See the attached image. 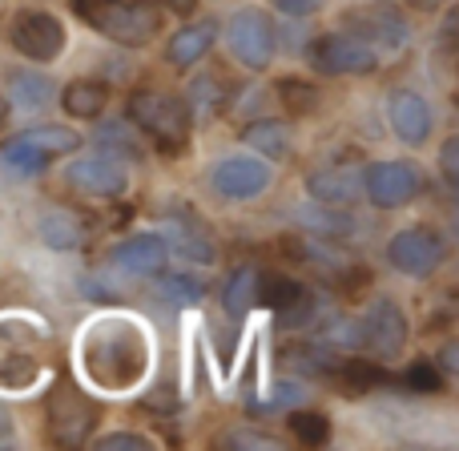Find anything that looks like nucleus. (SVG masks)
Masks as SVG:
<instances>
[{"mask_svg":"<svg viewBox=\"0 0 459 451\" xmlns=\"http://www.w3.org/2000/svg\"><path fill=\"white\" fill-rule=\"evenodd\" d=\"M81 351H85L89 379H97L101 387H129V383L142 379L145 363H150L145 334L126 323H97L85 334Z\"/></svg>","mask_w":459,"mask_h":451,"instance_id":"nucleus-1","label":"nucleus"},{"mask_svg":"<svg viewBox=\"0 0 459 451\" xmlns=\"http://www.w3.org/2000/svg\"><path fill=\"white\" fill-rule=\"evenodd\" d=\"M73 13L105 40L126 48L150 45L161 29V8L153 0H73Z\"/></svg>","mask_w":459,"mask_h":451,"instance_id":"nucleus-2","label":"nucleus"},{"mask_svg":"<svg viewBox=\"0 0 459 451\" xmlns=\"http://www.w3.org/2000/svg\"><path fill=\"white\" fill-rule=\"evenodd\" d=\"M129 121H134V129H142L166 158H174V153H182L186 142H190L194 113H190V105H186V97H178V93L137 89V93L129 97Z\"/></svg>","mask_w":459,"mask_h":451,"instance_id":"nucleus-3","label":"nucleus"},{"mask_svg":"<svg viewBox=\"0 0 459 451\" xmlns=\"http://www.w3.org/2000/svg\"><path fill=\"white\" fill-rule=\"evenodd\" d=\"M45 415H48V439L61 447H77L93 436L101 407L77 387V383L61 379L45 399Z\"/></svg>","mask_w":459,"mask_h":451,"instance_id":"nucleus-4","label":"nucleus"},{"mask_svg":"<svg viewBox=\"0 0 459 451\" xmlns=\"http://www.w3.org/2000/svg\"><path fill=\"white\" fill-rule=\"evenodd\" d=\"M81 145V134L69 126H37V129H24V134L8 137L0 145V158L8 161L13 169L21 174H40L53 158H65Z\"/></svg>","mask_w":459,"mask_h":451,"instance_id":"nucleus-5","label":"nucleus"},{"mask_svg":"<svg viewBox=\"0 0 459 451\" xmlns=\"http://www.w3.org/2000/svg\"><path fill=\"white\" fill-rule=\"evenodd\" d=\"M4 37H8V45H13L21 56L45 65V61H56V56H61L65 24L56 21L53 13H45V8H21V13L8 16Z\"/></svg>","mask_w":459,"mask_h":451,"instance_id":"nucleus-6","label":"nucleus"},{"mask_svg":"<svg viewBox=\"0 0 459 451\" xmlns=\"http://www.w3.org/2000/svg\"><path fill=\"white\" fill-rule=\"evenodd\" d=\"M307 61L326 77H363L379 69V53L355 32H326L307 48Z\"/></svg>","mask_w":459,"mask_h":451,"instance_id":"nucleus-7","label":"nucleus"},{"mask_svg":"<svg viewBox=\"0 0 459 451\" xmlns=\"http://www.w3.org/2000/svg\"><path fill=\"white\" fill-rule=\"evenodd\" d=\"M428 190V178L411 161H375L363 174V194L379 210H403Z\"/></svg>","mask_w":459,"mask_h":451,"instance_id":"nucleus-8","label":"nucleus"},{"mask_svg":"<svg viewBox=\"0 0 459 451\" xmlns=\"http://www.w3.org/2000/svg\"><path fill=\"white\" fill-rule=\"evenodd\" d=\"M407 339H411V326H407L403 307L395 299H375L359 323V343H363L367 359L387 363L407 347Z\"/></svg>","mask_w":459,"mask_h":451,"instance_id":"nucleus-9","label":"nucleus"},{"mask_svg":"<svg viewBox=\"0 0 459 451\" xmlns=\"http://www.w3.org/2000/svg\"><path fill=\"white\" fill-rule=\"evenodd\" d=\"M226 40H230V56L246 69H266L274 61V21L262 8H238L226 24Z\"/></svg>","mask_w":459,"mask_h":451,"instance_id":"nucleus-10","label":"nucleus"},{"mask_svg":"<svg viewBox=\"0 0 459 451\" xmlns=\"http://www.w3.org/2000/svg\"><path fill=\"white\" fill-rule=\"evenodd\" d=\"M444 258H447V242L428 226L399 230V234L387 242V262L399 270V274L428 278L444 266Z\"/></svg>","mask_w":459,"mask_h":451,"instance_id":"nucleus-11","label":"nucleus"},{"mask_svg":"<svg viewBox=\"0 0 459 451\" xmlns=\"http://www.w3.org/2000/svg\"><path fill=\"white\" fill-rule=\"evenodd\" d=\"M342 24H347L355 37H363L367 45L383 56H395L407 48V40H411V29H407V21L395 13L391 4H367V8H351L347 16H342Z\"/></svg>","mask_w":459,"mask_h":451,"instance_id":"nucleus-12","label":"nucleus"},{"mask_svg":"<svg viewBox=\"0 0 459 451\" xmlns=\"http://www.w3.org/2000/svg\"><path fill=\"white\" fill-rule=\"evenodd\" d=\"M65 182H69L77 194H85V198L113 202L129 190V169L121 166L113 153H93V158L73 161V166L65 169Z\"/></svg>","mask_w":459,"mask_h":451,"instance_id":"nucleus-13","label":"nucleus"},{"mask_svg":"<svg viewBox=\"0 0 459 451\" xmlns=\"http://www.w3.org/2000/svg\"><path fill=\"white\" fill-rule=\"evenodd\" d=\"M210 186L226 202H250L270 186V166L258 158H222L210 174Z\"/></svg>","mask_w":459,"mask_h":451,"instance_id":"nucleus-14","label":"nucleus"},{"mask_svg":"<svg viewBox=\"0 0 459 451\" xmlns=\"http://www.w3.org/2000/svg\"><path fill=\"white\" fill-rule=\"evenodd\" d=\"M109 262L134 278H158L169 262V246L161 234H129L109 250Z\"/></svg>","mask_w":459,"mask_h":451,"instance_id":"nucleus-15","label":"nucleus"},{"mask_svg":"<svg viewBox=\"0 0 459 451\" xmlns=\"http://www.w3.org/2000/svg\"><path fill=\"white\" fill-rule=\"evenodd\" d=\"M307 190L323 206H347L363 194V169L355 161H326V166L310 169Z\"/></svg>","mask_w":459,"mask_h":451,"instance_id":"nucleus-16","label":"nucleus"},{"mask_svg":"<svg viewBox=\"0 0 459 451\" xmlns=\"http://www.w3.org/2000/svg\"><path fill=\"white\" fill-rule=\"evenodd\" d=\"M387 121L399 142H407V145H423L431 137V105L420 93H411V89H395L391 93Z\"/></svg>","mask_w":459,"mask_h":451,"instance_id":"nucleus-17","label":"nucleus"},{"mask_svg":"<svg viewBox=\"0 0 459 451\" xmlns=\"http://www.w3.org/2000/svg\"><path fill=\"white\" fill-rule=\"evenodd\" d=\"M161 242L174 254H182V258L198 262V266H214L218 262V242L210 238V230L202 222H194V218H169Z\"/></svg>","mask_w":459,"mask_h":451,"instance_id":"nucleus-18","label":"nucleus"},{"mask_svg":"<svg viewBox=\"0 0 459 451\" xmlns=\"http://www.w3.org/2000/svg\"><path fill=\"white\" fill-rule=\"evenodd\" d=\"M214 37H218V24H214V21L186 24V29H178L174 37H169L166 61L174 65V69H190V65H198L202 56L214 48Z\"/></svg>","mask_w":459,"mask_h":451,"instance_id":"nucleus-19","label":"nucleus"},{"mask_svg":"<svg viewBox=\"0 0 459 451\" xmlns=\"http://www.w3.org/2000/svg\"><path fill=\"white\" fill-rule=\"evenodd\" d=\"M258 302H266L274 315H299L302 307H307V286L299 282V278H290V274H278V270H266L262 274L258 270Z\"/></svg>","mask_w":459,"mask_h":451,"instance_id":"nucleus-20","label":"nucleus"},{"mask_svg":"<svg viewBox=\"0 0 459 451\" xmlns=\"http://www.w3.org/2000/svg\"><path fill=\"white\" fill-rule=\"evenodd\" d=\"M37 230H40V242L53 246V250H77V246L85 242V234H89L85 218L73 214V210H65V206L45 210V214H40V222H37Z\"/></svg>","mask_w":459,"mask_h":451,"instance_id":"nucleus-21","label":"nucleus"},{"mask_svg":"<svg viewBox=\"0 0 459 451\" xmlns=\"http://www.w3.org/2000/svg\"><path fill=\"white\" fill-rule=\"evenodd\" d=\"M61 105L69 117L93 121V117H101L105 105H109V85H105V81H73V85H65Z\"/></svg>","mask_w":459,"mask_h":451,"instance_id":"nucleus-22","label":"nucleus"},{"mask_svg":"<svg viewBox=\"0 0 459 451\" xmlns=\"http://www.w3.org/2000/svg\"><path fill=\"white\" fill-rule=\"evenodd\" d=\"M254 302H258V266H238L234 274L226 278V286H222V307H226V315L238 323V318L250 315Z\"/></svg>","mask_w":459,"mask_h":451,"instance_id":"nucleus-23","label":"nucleus"},{"mask_svg":"<svg viewBox=\"0 0 459 451\" xmlns=\"http://www.w3.org/2000/svg\"><path fill=\"white\" fill-rule=\"evenodd\" d=\"M242 142L250 145V150H258L262 158H286L290 153V126H282V121H250V126L242 129Z\"/></svg>","mask_w":459,"mask_h":451,"instance_id":"nucleus-24","label":"nucleus"},{"mask_svg":"<svg viewBox=\"0 0 459 451\" xmlns=\"http://www.w3.org/2000/svg\"><path fill=\"white\" fill-rule=\"evenodd\" d=\"M334 379L347 383L351 391H371V387L391 383V375L383 371V363H375V359H339V363H334Z\"/></svg>","mask_w":459,"mask_h":451,"instance_id":"nucleus-25","label":"nucleus"},{"mask_svg":"<svg viewBox=\"0 0 459 451\" xmlns=\"http://www.w3.org/2000/svg\"><path fill=\"white\" fill-rule=\"evenodd\" d=\"M286 423H290V436L299 439V444H307V447H323L326 439H331V420H326L323 412H310V407H294Z\"/></svg>","mask_w":459,"mask_h":451,"instance_id":"nucleus-26","label":"nucleus"},{"mask_svg":"<svg viewBox=\"0 0 459 451\" xmlns=\"http://www.w3.org/2000/svg\"><path fill=\"white\" fill-rule=\"evenodd\" d=\"M190 113H198V117H214L218 109L226 105V85L222 77H214V73H206V77H198L190 85Z\"/></svg>","mask_w":459,"mask_h":451,"instance_id":"nucleus-27","label":"nucleus"},{"mask_svg":"<svg viewBox=\"0 0 459 451\" xmlns=\"http://www.w3.org/2000/svg\"><path fill=\"white\" fill-rule=\"evenodd\" d=\"M8 93H13L24 109H40V105L53 101V85H48L40 73H13V77H8Z\"/></svg>","mask_w":459,"mask_h":451,"instance_id":"nucleus-28","label":"nucleus"},{"mask_svg":"<svg viewBox=\"0 0 459 451\" xmlns=\"http://www.w3.org/2000/svg\"><path fill=\"white\" fill-rule=\"evenodd\" d=\"M278 97H282V105L290 113H310V109H318V89L310 85V81H299V77H282L278 81Z\"/></svg>","mask_w":459,"mask_h":451,"instance_id":"nucleus-29","label":"nucleus"},{"mask_svg":"<svg viewBox=\"0 0 459 451\" xmlns=\"http://www.w3.org/2000/svg\"><path fill=\"white\" fill-rule=\"evenodd\" d=\"M97 145H105V153H126V158H137V134H134V126H126V121H109V126H101L97 129Z\"/></svg>","mask_w":459,"mask_h":451,"instance_id":"nucleus-30","label":"nucleus"},{"mask_svg":"<svg viewBox=\"0 0 459 451\" xmlns=\"http://www.w3.org/2000/svg\"><path fill=\"white\" fill-rule=\"evenodd\" d=\"M161 294H166L169 302H182V307H190V302H202L206 299V282H198L194 274H166L161 270Z\"/></svg>","mask_w":459,"mask_h":451,"instance_id":"nucleus-31","label":"nucleus"},{"mask_svg":"<svg viewBox=\"0 0 459 451\" xmlns=\"http://www.w3.org/2000/svg\"><path fill=\"white\" fill-rule=\"evenodd\" d=\"M403 383L411 391H420V395H436V391H444V375H439L436 363H428V359H420V363H411L403 371Z\"/></svg>","mask_w":459,"mask_h":451,"instance_id":"nucleus-32","label":"nucleus"},{"mask_svg":"<svg viewBox=\"0 0 459 451\" xmlns=\"http://www.w3.org/2000/svg\"><path fill=\"white\" fill-rule=\"evenodd\" d=\"M97 447H109V451H137V447H150V439L137 436V431H109V436L97 439Z\"/></svg>","mask_w":459,"mask_h":451,"instance_id":"nucleus-33","label":"nucleus"},{"mask_svg":"<svg viewBox=\"0 0 459 451\" xmlns=\"http://www.w3.org/2000/svg\"><path fill=\"white\" fill-rule=\"evenodd\" d=\"M439 166H444L447 186H459V137H447L439 150Z\"/></svg>","mask_w":459,"mask_h":451,"instance_id":"nucleus-34","label":"nucleus"},{"mask_svg":"<svg viewBox=\"0 0 459 451\" xmlns=\"http://www.w3.org/2000/svg\"><path fill=\"white\" fill-rule=\"evenodd\" d=\"M270 4H274L278 13H286V16H310V13H318L326 0H270Z\"/></svg>","mask_w":459,"mask_h":451,"instance_id":"nucleus-35","label":"nucleus"},{"mask_svg":"<svg viewBox=\"0 0 459 451\" xmlns=\"http://www.w3.org/2000/svg\"><path fill=\"white\" fill-rule=\"evenodd\" d=\"M226 444H246V447H278V439H270V436H250V431H234V436H226Z\"/></svg>","mask_w":459,"mask_h":451,"instance_id":"nucleus-36","label":"nucleus"},{"mask_svg":"<svg viewBox=\"0 0 459 451\" xmlns=\"http://www.w3.org/2000/svg\"><path fill=\"white\" fill-rule=\"evenodd\" d=\"M407 8H415V13H439L444 4H452V0H403Z\"/></svg>","mask_w":459,"mask_h":451,"instance_id":"nucleus-37","label":"nucleus"},{"mask_svg":"<svg viewBox=\"0 0 459 451\" xmlns=\"http://www.w3.org/2000/svg\"><path fill=\"white\" fill-rule=\"evenodd\" d=\"M455 367H459V359H455V343H447V347H444V375H455Z\"/></svg>","mask_w":459,"mask_h":451,"instance_id":"nucleus-38","label":"nucleus"},{"mask_svg":"<svg viewBox=\"0 0 459 451\" xmlns=\"http://www.w3.org/2000/svg\"><path fill=\"white\" fill-rule=\"evenodd\" d=\"M169 8H174V13H194V4H198V0H166Z\"/></svg>","mask_w":459,"mask_h":451,"instance_id":"nucleus-39","label":"nucleus"},{"mask_svg":"<svg viewBox=\"0 0 459 451\" xmlns=\"http://www.w3.org/2000/svg\"><path fill=\"white\" fill-rule=\"evenodd\" d=\"M8 428H13V420H8V415H4V412H0V436H4V431H8Z\"/></svg>","mask_w":459,"mask_h":451,"instance_id":"nucleus-40","label":"nucleus"},{"mask_svg":"<svg viewBox=\"0 0 459 451\" xmlns=\"http://www.w3.org/2000/svg\"><path fill=\"white\" fill-rule=\"evenodd\" d=\"M8 117V101H4V97H0V121H4Z\"/></svg>","mask_w":459,"mask_h":451,"instance_id":"nucleus-41","label":"nucleus"}]
</instances>
